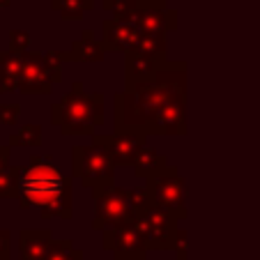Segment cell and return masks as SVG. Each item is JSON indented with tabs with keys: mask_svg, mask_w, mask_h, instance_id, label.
<instances>
[{
	"mask_svg": "<svg viewBox=\"0 0 260 260\" xmlns=\"http://www.w3.org/2000/svg\"><path fill=\"white\" fill-rule=\"evenodd\" d=\"M177 102H187V64L166 62L152 76L127 81V92L115 97V129L145 136L152 120Z\"/></svg>",
	"mask_w": 260,
	"mask_h": 260,
	"instance_id": "cell-1",
	"label": "cell"
},
{
	"mask_svg": "<svg viewBox=\"0 0 260 260\" xmlns=\"http://www.w3.org/2000/svg\"><path fill=\"white\" fill-rule=\"evenodd\" d=\"M16 201L23 210H40L44 219L72 216V182L58 171L51 157H32L19 171Z\"/></svg>",
	"mask_w": 260,
	"mask_h": 260,
	"instance_id": "cell-2",
	"label": "cell"
},
{
	"mask_svg": "<svg viewBox=\"0 0 260 260\" xmlns=\"http://www.w3.org/2000/svg\"><path fill=\"white\" fill-rule=\"evenodd\" d=\"M51 122L64 136L90 134L104 124V94L85 92L83 83H74L72 90L60 102L51 106Z\"/></svg>",
	"mask_w": 260,
	"mask_h": 260,
	"instance_id": "cell-3",
	"label": "cell"
},
{
	"mask_svg": "<svg viewBox=\"0 0 260 260\" xmlns=\"http://www.w3.org/2000/svg\"><path fill=\"white\" fill-rule=\"evenodd\" d=\"M150 205L147 189H120V187H104L94 191V231H111V228L136 223L138 214Z\"/></svg>",
	"mask_w": 260,
	"mask_h": 260,
	"instance_id": "cell-4",
	"label": "cell"
},
{
	"mask_svg": "<svg viewBox=\"0 0 260 260\" xmlns=\"http://www.w3.org/2000/svg\"><path fill=\"white\" fill-rule=\"evenodd\" d=\"M72 175L92 191L113 187L115 164L108 154V147L104 145L99 136L92 138V145L72 147Z\"/></svg>",
	"mask_w": 260,
	"mask_h": 260,
	"instance_id": "cell-5",
	"label": "cell"
},
{
	"mask_svg": "<svg viewBox=\"0 0 260 260\" xmlns=\"http://www.w3.org/2000/svg\"><path fill=\"white\" fill-rule=\"evenodd\" d=\"M60 53H23L21 72L16 79V92L23 94H49L60 83Z\"/></svg>",
	"mask_w": 260,
	"mask_h": 260,
	"instance_id": "cell-6",
	"label": "cell"
},
{
	"mask_svg": "<svg viewBox=\"0 0 260 260\" xmlns=\"http://www.w3.org/2000/svg\"><path fill=\"white\" fill-rule=\"evenodd\" d=\"M147 196L150 203L159 210H166L177 221L187 216V184L175 166H168L164 173L147 180Z\"/></svg>",
	"mask_w": 260,
	"mask_h": 260,
	"instance_id": "cell-7",
	"label": "cell"
},
{
	"mask_svg": "<svg viewBox=\"0 0 260 260\" xmlns=\"http://www.w3.org/2000/svg\"><path fill=\"white\" fill-rule=\"evenodd\" d=\"M136 226L141 228L143 237L147 242L150 251H166V249H175V240H177V219L173 214H168L166 210H159L152 203L138 214Z\"/></svg>",
	"mask_w": 260,
	"mask_h": 260,
	"instance_id": "cell-8",
	"label": "cell"
},
{
	"mask_svg": "<svg viewBox=\"0 0 260 260\" xmlns=\"http://www.w3.org/2000/svg\"><path fill=\"white\" fill-rule=\"evenodd\" d=\"M104 249L115 260H143L147 255V242L136 223L104 231Z\"/></svg>",
	"mask_w": 260,
	"mask_h": 260,
	"instance_id": "cell-9",
	"label": "cell"
},
{
	"mask_svg": "<svg viewBox=\"0 0 260 260\" xmlns=\"http://www.w3.org/2000/svg\"><path fill=\"white\" fill-rule=\"evenodd\" d=\"M132 23L141 35H166L175 30V12L166 10L161 0H141Z\"/></svg>",
	"mask_w": 260,
	"mask_h": 260,
	"instance_id": "cell-10",
	"label": "cell"
},
{
	"mask_svg": "<svg viewBox=\"0 0 260 260\" xmlns=\"http://www.w3.org/2000/svg\"><path fill=\"white\" fill-rule=\"evenodd\" d=\"M102 143L108 147V154L113 159L115 168L118 166H134L141 154V150L145 147V138L143 134L134 132H115L108 136H99Z\"/></svg>",
	"mask_w": 260,
	"mask_h": 260,
	"instance_id": "cell-11",
	"label": "cell"
},
{
	"mask_svg": "<svg viewBox=\"0 0 260 260\" xmlns=\"http://www.w3.org/2000/svg\"><path fill=\"white\" fill-rule=\"evenodd\" d=\"M102 42L106 51H118V53H132L141 42V30L129 21L106 19L102 25Z\"/></svg>",
	"mask_w": 260,
	"mask_h": 260,
	"instance_id": "cell-12",
	"label": "cell"
},
{
	"mask_svg": "<svg viewBox=\"0 0 260 260\" xmlns=\"http://www.w3.org/2000/svg\"><path fill=\"white\" fill-rule=\"evenodd\" d=\"M150 134H159V136H182L187 134V102L171 104L168 108H164L161 113L152 120V124L147 127L145 136Z\"/></svg>",
	"mask_w": 260,
	"mask_h": 260,
	"instance_id": "cell-13",
	"label": "cell"
},
{
	"mask_svg": "<svg viewBox=\"0 0 260 260\" xmlns=\"http://www.w3.org/2000/svg\"><path fill=\"white\" fill-rule=\"evenodd\" d=\"M53 233L49 228H25L19 235L21 260H46L53 246Z\"/></svg>",
	"mask_w": 260,
	"mask_h": 260,
	"instance_id": "cell-14",
	"label": "cell"
},
{
	"mask_svg": "<svg viewBox=\"0 0 260 260\" xmlns=\"http://www.w3.org/2000/svg\"><path fill=\"white\" fill-rule=\"evenodd\" d=\"M104 55H106V46L90 30H85L79 40L72 44L69 51H60L62 60H79V62H102Z\"/></svg>",
	"mask_w": 260,
	"mask_h": 260,
	"instance_id": "cell-15",
	"label": "cell"
},
{
	"mask_svg": "<svg viewBox=\"0 0 260 260\" xmlns=\"http://www.w3.org/2000/svg\"><path fill=\"white\" fill-rule=\"evenodd\" d=\"M166 168H168L166 157H161V154H159L157 150H152V147H143L138 159H136V164H134L136 177H145V180H152L154 175L164 173Z\"/></svg>",
	"mask_w": 260,
	"mask_h": 260,
	"instance_id": "cell-16",
	"label": "cell"
},
{
	"mask_svg": "<svg viewBox=\"0 0 260 260\" xmlns=\"http://www.w3.org/2000/svg\"><path fill=\"white\" fill-rule=\"evenodd\" d=\"M132 53L143 55V58L166 60V35H141V42Z\"/></svg>",
	"mask_w": 260,
	"mask_h": 260,
	"instance_id": "cell-17",
	"label": "cell"
},
{
	"mask_svg": "<svg viewBox=\"0 0 260 260\" xmlns=\"http://www.w3.org/2000/svg\"><path fill=\"white\" fill-rule=\"evenodd\" d=\"M92 0H53V10L64 21H79L88 10H92Z\"/></svg>",
	"mask_w": 260,
	"mask_h": 260,
	"instance_id": "cell-18",
	"label": "cell"
},
{
	"mask_svg": "<svg viewBox=\"0 0 260 260\" xmlns=\"http://www.w3.org/2000/svg\"><path fill=\"white\" fill-rule=\"evenodd\" d=\"M46 260H83V251L76 249L69 240H58L53 242Z\"/></svg>",
	"mask_w": 260,
	"mask_h": 260,
	"instance_id": "cell-19",
	"label": "cell"
},
{
	"mask_svg": "<svg viewBox=\"0 0 260 260\" xmlns=\"http://www.w3.org/2000/svg\"><path fill=\"white\" fill-rule=\"evenodd\" d=\"M42 143V127L40 124H25L19 129V134H12L10 145H23V147H35Z\"/></svg>",
	"mask_w": 260,
	"mask_h": 260,
	"instance_id": "cell-20",
	"label": "cell"
},
{
	"mask_svg": "<svg viewBox=\"0 0 260 260\" xmlns=\"http://www.w3.org/2000/svg\"><path fill=\"white\" fill-rule=\"evenodd\" d=\"M30 35L25 30H12L10 32V51L14 53H28Z\"/></svg>",
	"mask_w": 260,
	"mask_h": 260,
	"instance_id": "cell-21",
	"label": "cell"
},
{
	"mask_svg": "<svg viewBox=\"0 0 260 260\" xmlns=\"http://www.w3.org/2000/svg\"><path fill=\"white\" fill-rule=\"evenodd\" d=\"M19 118H21L19 104H0V122L3 124H14Z\"/></svg>",
	"mask_w": 260,
	"mask_h": 260,
	"instance_id": "cell-22",
	"label": "cell"
},
{
	"mask_svg": "<svg viewBox=\"0 0 260 260\" xmlns=\"http://www.w3.org/2000/svg\"><path fill=\"white\" fill-rule=\"evenodd\" d=\"M12 244H10V231L0 226V260H12Z\"/></svg>",
	"mask_w": 260,
	"mask_h": 260,
	"instance_id": "cell-23",
	"label": "cell"
},
{
	"mask_svg": "<svg viewBox=\"0 0 260 260\" xmlns=\"http://www.w3.org/2000/svg\"><path fill=\"white\" fill-rule=\"evenodd\" d=\"M10 5V0H0V7H7Z\"/></svg>",
	"mask_w": 260,
	"mask_h": 260,
	"instance_id": "cell-24",
	"label": "cell"
},
{
	"mask_svg": "<svg viewBox=\"0 0 260 260\" xmlns=\"http://www.w3.org/2000/svg\"><path fill=\"white\" fill-rule=\"evenodd\" d=\"M0 198H3V196H0Z\"/></svg>",
	"mask_w": 260,
	"mask_h": 260,
	"instance_id": "cell-25",
	"label": "cell"
}]
</instances>
